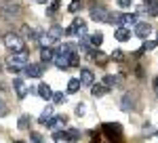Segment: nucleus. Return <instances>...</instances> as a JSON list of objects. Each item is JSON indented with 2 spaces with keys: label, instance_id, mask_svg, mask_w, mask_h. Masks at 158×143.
I'll return each mask as SVG.
<instances>
[{
  "label": "nucleus",
  "instance_id": "nucleus-1",
  "mask_svg": "<svg viewBox=\"0 0 158 143\" xmlns=\"http://www.w3.org/2000/svg\"><path fill=\"white\" fill-rule=\"evenodd\" d=\"M91 19H93V21H101V23H114V21H118V15L110 13L106 6L95 4V6L91 9Z\"/></svg>",
  "mask_w": 158,
  "mask_h": 143
},
{
  "label": "nucleus",
  "instance_id": "nucleus-2",
  "mask_svg": "<svg viewBox=\"0 0 158 143\" xmlns=\"http://www.w3.org/2000/svg\"><path fill=\"white\" fill-rule=\"evenodd\" d=\"M6 65H9V70L13 74L23 72V67L27 65V51H23V53H13L11 57L6 59Z\"/></svg>",
  "mask_w": 158,
  "mask_h": 143
},
{
  "label": "nucleus",
  "instance_id": "nucleus-3",
  "mask_svg": "<svg viewBox=\"0 0 158 143\" xmlns=\"http://www.w3.org/2000/svg\"><path fill=\"white\" fill-rule=\"evenodd\" d=\"M61 36H63V27L61 25H51L47 30V34L40 36V47H51V44L59 42Z\"/></svg>",
  "mask_w": 158,
  "mask_h": 143
},
{
  "label": "nucleus",
  "instance_id": "nucleus-4",
  "mask_svg": "<svg viewBox=\"0 0 158 143\" xmlns=\"http://www.w3.org/2000/svg\"><path fill=\"white\" fill-rule=\"evenodd\" d=\"M4 47L9 48L11 53H23L25 51V42H23V38L19 34H6L4 36Z\"/></svg>",
  "mask_w": 158,
  "mask_h": 143
},
{
  "label": "nucleus",
  "instance_id": "nucleus-5",
  "mask_svg": "<svg viewBox=\"0 0 158 143\" xmlns=\"http://www.w3.org/2000/svg\"><path fill=\"white\" fill-rule=\"evenodd\" d=\"M65 34H68V36H80V38H85V34H86V23H85V19H74L72 25L65 30Z\"/></svg>",
  "mask_w": 158,
  "mask_h": 143
},
{
  "label": "nucleus",
  "instance_id": "nucleus-6",
  "mask_svg": "<svg viewBox=\"0 0 158 143\" xmlns=\"http://www.w3.org/2000/svg\"><path fill=\"white\" fill-rule=\"evenodd\" d=\"M70 55H72V53H61V51H57L53 63H55L59 70H68V67H70Z\"/></svg>",
  "mask_w": 158,
  "mask_h": 143
},
{
  "label": "nucleus",
  "instance_id": "nucleus-7",
  "mask_svg": "<svg viewBox=\"0 0 158 143\" xmlns=\"http://www.w3.org/2000/svg\"><path fill=\"white\" fill-rule=\"evenodd\" d=\"M152 34V25L146 23V21H139V23L135 25V36L137 38H141V40H148Z\"/></svg>",
  "mask_w": 158,
  "mask_h": 143
},
{
  "label": "nucleus",
  "instance_id": "nucleus-8",
  "mask_svg": "<svg viewBox=\"0 0 158 143\" xmlns=\"http://www.w3.org/2000/svg\"><path fill=\"white\" fill-rule=\"evenodd\" d=\"M116 23H120V25H124V27H131V25H137L139 21H137V15L135 13H122V15H118V21Z\"/></svg>",
  "mask_w": 158,
  "mask_h": 143
},
{
  "label": "nucleus",
  "instance_id": "nucleus-9",
  "mask_svg": "<svg viewBox=\"0 0 158 143\" xmlns=\"http://www.w3.org/2000/svg\"><path fill=\"white\" fill-rule=\"evenodd\" d=\"M40 59H42V67H49L51 63H53V59H55V51L51 47H42V51H40Z\"/></svg>",
  "mask_w": 158,
  "mask_h": 143
},
{
  "label": "nucleus",
  "instance_id": "nucleus-10",
  "mask_svg": "<svg viewBox=\"0 0 158 143\" xmlns=\"http://www.w3.org/2000/svg\"><path fill=\"white\" fill-rule=\"evenodd\" d=\"M42 70H44V67L38 65V63H27V65L23 67V72H25L27 78H40V76H42Z\"/></svg>",
  "mask_w": 158,
  "mask_h": 143
},
{
  "label": "nucleus",
  "instance_id": "nucleus-11",
  "mask_svg": "<svg viewBox=\"0 0 158 143\" xmlns=\"http://www.w3.org/2000/svg\"><path fill=\"white\" fill-rule=\"evenodd\" d=\"M13 86H15V93H17L19 99H25V95L30 93V88L25 86V82L21 80V78H15V80H13Z\"/></svg>",
  "mask_w": 158,
  "mask_h": 143
},
{
  "label": "nucleus",
  "instance_id": "nucleus-12",
  "mask_svg": "<svg viewBox=\"0 0 158 143\" xmlns=\"http://www.w3.org/2000/svg\"><path fill=\"white\" fill-rule=\"evenodd\" d=\"M36 93L40 99H44V101H49V99H53V88H51L47 82H40L38 84V88H36Z\"/></svg>",
  "mask_w": 158,
  "mask_h": 143
},
{
  "label": "nucleus",
  "instance_id": "nucleus-13",
  "mask_svg": "<svg viewBox=\"0 0 158 143\" xmlns=\"http://www.w3.org/2000/svg\"><path fill=\"white\" fill-rule=\"evenodd\" d=\"M114 38H116L118 42H127V40L131 38V27L118 25V27H116V32H114Z\"/></svg>",
  "mask_w": 158,
  "mask_h": 143
},
{
  "label": "nucleus",
  "instance_id": "nucleus-14",
  "mask_svg": "<svg viewBox=\"0 0 158 143\" xmlns=\"http://www.w3.org/2000/svg\"><path fill=\"white\" fill-rule=\"evenodd\" d=\"M80 82L93 86V84H95V74L89 70V67H82V70H80Z\"/></svg>",
  "mask_w": 158,
  "mask_h": 143
},
{
  "label": "nucleus",
  "instance_id": "nucleus-15",
  "mask_svg": "<svg viewBox=\"0 0 158 143\" xmlns=\"http://www.w3.org/2000/svg\"><path fill=\"white\" fill-rule=\"evenodd\" d=\"M141 13H148L152 17H158V0H148L143 4V9H139Z\"/></svg>",
  "mask_w": 158,
  "mask_h": 143
},
{
  "label": "nucleus",
  "instance_id": "nucleus-16",
  "mask_svg": "<svg viewBox=\"0 0 158 143\" xmlns=\"http://www.w3.org/2000/svg\"><path fill=\"white\" fill-rule=\"evenodd\" d=\"M23 34H25V38H27L30 42H40V36H42L38 30L30 27V25H23Z\"/></svg>",
  "mask_w": 158,
  "mask_h": 143
},
{
  "label": "nucleus",
  "instance_id": "nucleus-17",
  "mask_svg": "<svg viewBox=\"0 0 158 143\" xmlns=\"http://www.w3.org/2000/svg\"><path fill=\"white\" fill-rule=\"evenodd\" d=\"M108 91H110V88H108V86H103L101 82H99V84L95 82L93 86H91V95L95 97V99H97V97H103L106 93H108Z\"/></svg>",
  "mask_w": 158,
  "mask_h": 143
},
{
  "label": "nucleus",
  "instance_id": "nucleus-18",
  "mask_svg": "<svg viewBox=\"0 0 158 143\" xmlns=\"http://www.w3.org/2000/svg\"><path fill=\"white\" fill-rule=\"evenodd\" d=\"M63 124H65V116H53V118L47 122V126L53 129V131H57L59 126H63Z\"/></svg>",
  "mask_w": 158,
  "mask_h": 143
},
{
  "label": "nucleus",
  "instance_id": "nucleus-19",
  "mask_svg": "<svg viewBox=\"0 0 158 143\" xmlns=\"http://www.w3.org/2000/svg\"><path fill=\"white\" fill-rule=\"evenodd\" d=\"M53 141H55V143H72V141H70L68 131H55V133H53Z\"/></svg>",
  "mask_w": 158,
  "mask_h": 143
},
{
  "label": "nucleus",
  "instance_id": "nucleus-20",
  "mask_svg": "<svg viewBox=\"0 0 158 143\" xmlns=\"http://www.w3.org/2000/svg\"><path fill=\"white\" fill-rule=\"evenodd\" d=\"M103 131L108 133L110 137H114V135L120 137V124H116V122H114V124H112V122H110V124H103Z\"/></svg>",
  "mask_w": 158,
  "mask_h": 143
},
{
  "label": "nucleus",
  "instance_id": "nucleus-21",
  "mask_svg": "<svg viewBox=\"0 0 158 143\" xmlns=\"http://www.w3.org/2000/svg\"><path fill=\"white\" fill-rule=\"evenodd\" d=\"M51 118H53V105H47L44 109H42V114L38 116V122H40V124H44V122H49Z\"/></svg>",
  "mask_w": 158,
  "mask_h": 143
},
{
  "label": "nucleus",
  "instance_id": "nucleus-22",
  "mask_svg": "<svg viewBox=\"0 0 158 143\" xmlns=\"http://www.w3.org/2000/svg\"><path fill=\"white\" fill-rule=\"evenodd\" d=\"M89 42H91V47H93V48H99L101 44H103V34H101V32H95V34H91Z\"/></svg>",
  "mask_w": 158,
  "mask_h": 143
},
{
  "label": "nucleus",
  "instance_id": "nucleus-23",
  "mask_svg": "<svg viewBox=\"0 0 158 143\" xmlns=\"http://www.w3.org/2000/svg\"><path fill=\"white\" fill-rule=\"evenodd\" d=\"M30 122H32V118H30L27 114H23V116H19V120H17V129H21V131H25V129L30 126Z\"/></svg>",
  "mask_w": 158,
  "mask_h": 143
},
{
  "label": "nucleus",
  "instance_id": "nucleus-24",
  "mask_svg": "<svg viewBox=\"0 0 158 143\" xmlns=\"http://www.w3.org/2000/svg\"><path fill=\"white\" fill-rule=\"evenodd\" d=\"M82 86V82H80V78H72L70 82H68V93H76L78 88Z\"/></svg>",
  "mask_w": 158,
  "mask_h": 143
},
{
  "label": "nucleus",
  "instance_id": "nucleus-25",
  "mask_svg": "<svg viewBox=\"0 0 158 143\" xmlns=\"http://www.w3.org/2000/svg\"><path fill=\"white\" fill-rule=\"evenodd\" d=\"M93 61H95V63H99V65H106V63H108V57H106L103 53L95 51V53H93Z\"/></svg>",
  "mask_w": 158,
  "mask_h": 143
},
{
  "label": "nucleus",
  "instance_id": "nucleus-26",
  "mask_svg": "<svg viewBox=\"0 0 158 143\" xmlns=\"http://www.w3.org/2000/svg\"><path fill=\"white\" fill-rule=\"evenodd\" d=\"M101 84H103V86H108V88H112V86L116 84V76H112V74H108V76H103V80H101Z\"/></svg>",
  "mask_w": 158,
  "mask_h": 143
},
{
  "label": "nucleus",
  "instance_id": "nucleus-27",
  "mask_svg": "<svg viewBox=\"0 0 158 143\" xmlns=\"http://www.w3.org/2000/svg\"><path fill=\"white\" fill-rule=\"evenodd\" d=\"M68 135H70V141L72 143H76L80 139V131H78V129H68Z\"/></svg>",
  "mask_w": 158,
  "mask_h": 143
},
{
  "label": "nucleus",
  "instance_id": "nucleus-28",
  "mask_svg": "<svg viewBox=\"0 0 158 143\" xmlns=\"http://www.w3.org/2000/svg\"><path fill=\"white\" fill-rule=\"evenodd\" d=\"M80 9H82V2H80V0H72V2H70V9H68V11H70V13H78Z\"/></svg>",
  "mask_w": 158,
  "mask_h": 143
},
{
  "label": "nucleus",
  "instance_id": "nucleus-29",
  "mask_svg": "<svg viewBox=\"0 0 158 143\" xmlns=\"http://www.w3.org/2000/svg\"><path fill=\"white\" fill-rule=\"evenodd\" d=\"M59 11V0H55V2H51L49 9H47V15H55V13Z\"/></svg>",
  "mask_w": 158,
  "mask_h": 143
},
{
  "label": "nucleus",
  "instance_id": "nucleus-30",
  "mask_svg": "<svg viewBox=\"0 0 158 143\" xmlns=\"http://www.w3.org/2000/svg\"><path fill=\"white\" fill-rule=\"evenodd\" d=\"M80 65V57H78V53H72L70 55V67H78Z\"/></svg>",
  "mask_w": 158,
  "mask_h": 143
},
{
  "label": "nucleus",
  "instance_id": "nucleus-31",
  "mask_svg": "<svg viewBox=\"0 0 158 143\" xmlns=\"http://www.w3.org/2000/svg\"><path fill=\"white\" fill-rule=\"evenodd\" d=\"M158 47V40H146V42H143V51H152V48H156Z\"/></svg>",
  "mask_w": 158,
  "mask_h": 143
},
{
  "label": "nucleus",
  "instance_id": "nucleus-32",
  "mask_svg": "<svg viewBox=\"0 0 158 143\" xmlns=\"http://www.w3.org/2000/svg\"><path fill=\"white\" fill-rule=\"evenodd\" d=\"M110 59H114V61H122V59H124V53L116 48V51H112V55H110Z\"/></svg>",
  "mask_w": 158,
  "mask_h": 143
},
{
  "label": "nucleus",
  "instance_id": "nucleus-33",
  "mask_svg": "<svg viewBox=\"0 0 158 143\" xmlns=\"http://www.w3.org/2000/svg\"><path fill=\"white\" fill-rule=\"evenodd\" d=\"M53 101L55 103H65V95L63 93H53Z\"/></svg>",
  "mask_w": 158,
  "mask_h": 143
},
{
  "label": "nucleus",
  "instance_id": "nucleus-34",
  "mask_svg": "<svg viewBox=\"0 0 158 143\" xmlns=\"http://www.w3.org/2000/svg\"><path fill=\"white\" fill-rule=\"evenodd\" d=\"M30 137H32V141H36V143H44V139H42V135L40 133H30Z\"/></svg>",
  "mask_w": 158,
  "mask_h": 143
},
{
  "label": "nucleus",
  "instance_id": "nucleus-35",
  "mask_svg": "<svg viewBox=\"0 0 158 143\" xmlns=\"http://www.w3.org/2000/svg\"><path fill=\"white\" fill-rule=\"evenodd\" d=\"M85 112H86L85 103H78V105H76V116H85Z\"/></svg>",
  "mask_w": 158,
  "mask_h": 143
},
{
  "label": "nucleus",
  "instance_id": "nucleus-36",
  "mask_svg": "<svg viewBox=\"0 0 158 143\" xmlns=\"http://www.w3.org/2000/svg\"><path fill=\"white\" fill-rule=\"evenodd\" d=\"M131 4H133V0H118V6L120 9H129Z\"/></svg>",
  "mask_w": 158,
  "mask_h": 143
},
{
  "label": "nucleus",
  "instance_id": "nucleus-37",
  "mask_svg": "<svg viewBox=\"0 0 158 143\" xmlns=\"http://www.w3.org/2000/svg\"><path fill=\"white\" fill-rule=\"evenodd\" d=\"M0 116H6V103L0 101Z\"/></svg>",
  "mask_w": 158,
  "mask_h": 143
},
{
  "label": "nucleus",
  "instance_id": "nucleus-38",
  "mask_svg": "<svg viewBox=\"0 0 158 143\" xmlns=\"http://www.w3.org/2000/svg\"><path fill=\"white\" fill-rule=\"evenodd\" d=\"M36 2H40V4H47V2H49V0H36Z\"/></svg>",
  "mask_w": 158,
  "mask_h": 143
},
{
  "label": "nucleus",
  "instance_id": "nucleus-39",
  "mask_svg": "<svg viewBox=\"0 0 158 143\" xmlns=\"http://www.w3.org/2000/svg\"><path fill=\"white\" fill-rule=\"evenodd\" d=\"M15 143H23V141H15Z\"/></svg>",
  "mask_w": 158,
  "mask_h": 143
},
{
  "label": "nucleus",
  "instance_id": "nucleus-40",
  "mask_svg": "<svg viewBox=\"0 0 158 143\" xmlns=\"http://www.w3.org/2000/svg\"><path fill=\"white\" fill-rule=\"evenodd\" d=\"M146 2H148V0H146Z\"/></svg>",
  "mask_w": 158,
  "mask_h": 143
}]
</instances>
